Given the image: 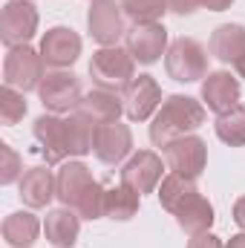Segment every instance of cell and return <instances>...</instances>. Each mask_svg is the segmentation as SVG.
<instances>
[{"label": "cell", "mask_w": 245, "mask_h": 248, "mask_svg": "<svg viewBox=\"0 0 245 248\" xmlns=\"http://www.w3.org/2000/svg\"><path fill=\"white\" fill-rule=\"evenodd\" d=\"M41 153L46 159V165H61L66 159H81L92 150V139H95V124L78 113H69V119L61 116H38L32 127Z\"/></svg>", "instance_id": "1"}, {"label": "cell", "mask_w": 245, "mask_h": 248, "mask_svg": "<svg viewBox=\"0 0 245 248\" xmlns=\"http://www.w3.org/2000/svg\"><path fill=\"white\" fill-rule=\"evenodd\" d=\"M159 202L168 214L176 217L184 234H205L214 225V205L196 187V179H184L179 173H168L159 185Z\"/></svg>", "instance_id": "2"}, {"label": "cell", "mask_w": 245, "mask_h": 248, "mask_svg": "<svg viewBox=\"0 0 245 248\" xmlns=\"http://www.w3.org/2000/svg\"><path fill=\"white\" fill-rule=\"evenodd\" d=\"M58 199H61L63 208H72L81 219H101L104 217V187L101 182L92 176V170L78 162V159H69L63 162L58 176Z\"/></svg>", "instance_id": "3"}, {"label": "cell", "mask_w": 245, "mask_h": 248, "mask_svg": "<svg viewBox=\"0 0 245 248\" xmlns=\"http://www.w3.org/2000/svg\"><path fill=\"white\" fill-rule=\"evenodd\" d=\"M208 119V110L202 101H196L193 95H168L162 101V107L156 110L153 124H150V141L156 147H165L168 141L187 136L193 130H199Z\"/></svg>", "instance_id": "4"}, {"label": "cell", "mask_w": 245, "mask_h": 248, "mask_svg": "<svg viewBox=\"0 0 245 248\" xmlns=\"http://www.w3.org/2000/svg\"><path fill=\"white\" fill-rule=\"evenodd\" d=\"M90 75L95 87L124 93L136 78V58L130 55L127 46H101L90 58Z\"/></svg>", "instance_id": "5"}, {"label": "cell", "mask_w": 245, "mask_h": 248, "mask_svg": "<svg viewBox=\"0 0 245 248\" xmlns=\"http://www.w3.org/2000/svg\"><path fill=\"white\" fill-rule=\"evenodd\" d=\"M44 58L41 49H32L29 44L23 46H12L3 58V84L15 87L20 93H32L41 87L44 81Z\"/></svg>", "instance_id": "6"}, {"label": "cell", "mask_w": 245, "mask_h": 248, "mask_svg": "<svg viewBox=\"0 0 245 248\" xmlns=\"http://www.w3.org/2000/svg\"><path fill=\"white\" fill-rule=\"evenodd\" d=\"M165 69L173 81L179 84H193L208 75V52L196 38H176L168 46L165 55Z\"/></svg>", "instance_id": "7"}, {"label": "cell", "mask_w": 245, "mask_h": 248, "mask_svg": "<svg viewBox=\"0 0 245 248\" xmlns=\"http://www.w3.org/2000/svg\"><path fill=\"white\" fill-rule=\"evenodd\" d=\"M165 153V165L170 173H179L184 179H199L205 165H208V144L205 139L187 133V136H179L173 141H168L162 147Z\"/></svg>", "instance_id": "8"}, {"label": "cell", "mask_w": 245, "mask_h": 248, "mask_svg": "<svg viewBox=\"0 0 245 248\" xmlns=\"http://www.w3.org/2000/svg\"><path fill=\"white\" fill-rule=\"evenodd\" d=\"M38 23H41V15L32 0H9L0 12V41L9 49L23 46L35 38Z\"/></svg>", "instance_id": "9"}, {"label": "cell", "mask_w": 245, "mask_h": 248, "mask_svg": "<svg viewBox=\"0 0 245 248\" xmlns=\"http://www.w3.org/2000/svg\"><path fill=\"white\" fill-rule=\"evenodd\" d=\"M38 95H41V104L61 116V113H75L84 93H81V81L78 75L66 72V69H55V72H46V78L41 81L38 87Z\"/></svg>", "instance_id": "10"}, {"label": "cell", "mask_w": 245, "mask_h": 248, "mask_svg": "<svg viewBox=\"0 0 245 248\" xmlns=\"http://www.w3.org/2000/svg\"><path fill=\"white\" fill-rule=\"evenodd\" d=\"M87 29L92 41L101 46H119L127 29H124V9L116 0H92L87 12Z\"/></svg>", "instance_id": "11"}, {"label": "cell", "mask_w": 245, "mask_h": 248, "mask_svg": "<svg viewBox=\"0 0 245 248\" xmlns=\"http://www.w3.org/2000/svg\"><path fill=\"white\" fill-rule=\"evenodd\" d=\"M124 46L138 63L150 66L168 55V29L165 23H133L124 35Z\"/></svg>", "instance_id": "12"}, {"label": "cell", "mask_w": 245, "mask_h": 248, "mask_svg": "<svg viewBox=\"0 0 245 248\" xmlns=\"http://www.w3.org/2000/svg\"><path fill=\"white\" fill-rule=\"evenodd\" d=\"M124 113L130 122H147L162 107V87L153 75H138L124 90Z\"/></svg>", "instance_id": "13"}, {"label": "cell", "mask_w": 245, "mask_h": 248, "mask_svg": "<svg viewBox=\"0 0 245 248\" xmlns=\"http://www.w3.org/2000/svg\"><path fill=\"white\" fill-rule=\"evenodd\" d=\"M133 150V130L122 122H107L95 127L92 153L104 165H122Z\"/></svg>", "instance_id": "14"}, {"label": "cell", "mask_w": 245, "mask_h": 248, "mask_svg": "<svg viewBox=\"0 0 245 248\" xmlns=\"http://www.w3.org/2000/svg\"><path fill=\"white\" fill-rule=\"evenodd\" d=\"M162 156L153 150H138L133 153L122 168V182L127 187H133L136 193H153L156 185L162 182Z\"/></svg>", "instance_id": "15"}, {"label": "cell", "mask_w": 245, "mask_h": 248, "mask_svg": "<svg viewBox=\"0 0 245 248\" xmlns=\"http://www.w3.org/2000/svg\"><path fill=\"white\" fill-rule=\"evenodd\" d=\"M240 95H243L240 81H237L228 69L208 72L205 81H202V104H205L211 113H216V116H222V113L240 107Z\"/></svg>", "instance_id": "16"}, {"label": "cell", "mask_w": 245, "mask_h": 248, "mask_svg": "<svg viewBox=\"0 0 245 248\" xmlns=\"http://www.w3.org/2000/svg\"><path fill=\"white\" fill-rule=\"evenodd\" d=\"M81 55V38L78 32H72L69 26H52L44 32L41 38V58L46 66L55 69H66L78 61Z\"/></svg>", "instance_id": "17"}, {"label": "cell", "mask_w": 245, "mask_h": 248, "mask_svg": "<svg viewBox=\"0 0 245 248\" xmlns=\"http://www.w3.org/2000/svg\"><path fill=\"white\" fill-rule=\"evenodd\" d=\"M75 113L84 116V119H90L95 127H98V124H107V122H119L122 113H124V98L119 93H113V90L95 87V90H90V93L81 98V104H78Z\"/></svg>", "instance_id": "18"}, {"label": "cell", "mask_w": 245, "mask_h": 248, "mask_svg": "<svg viewBox=\"0 0 245 248\" xmlns=\"http://www.w3.org/2000/svg\"><path fill=\"white\" fill-rule=\"evenodd\" d=\"M52 196H58V182L49 168L38 165L20 176V199L29 208H46L52 202Z\"/></svg>", "instance_id": "19"}, {"label": "cell", "mask_w": 245, "mask_h": 248, "mask_svg": "<svg viewBox=\"0 0 245 248\" xmlns=\"http://www.w3.org/2000/svg\"><path fill=\"white\" fill-rule=\"evenodd\" d=\"M44 234L55 248H72L81 234V217L72 208H52V211H46Z\"/></svg>", "instance_id": "20"}, {"label": "cell", "mask_w": 245, "mask_h": 248, "mask_svg": "<svg viewBox=\"0 0 245 248\" xmlns=\"http://www.w3.org/2000/svg\"><path fill=\"white\" fill-rule=\"evenodd\" d=\"M208 49L216 61L222 63H237L245 55V26L243 23H222L214 29Z\"/></svg>", "instance_id": "21"}, {"label": "cell", "mask_w": 245, "mask_h": 248, "mask_svg": "<svg viewBox=\"0 0 245 248\" xmlns=\"http://www.w3.org/2000/svg\"><path fill=\"white\" fill-rule=\"evenodd\" d=\"M41 234V222L29 211H15L3 219V240L12 248H29Z\"/></svg>", "instance_id": "22"}, {"label": "cell", "mask_w": 245, "mask_h": 248, "mask_svg": "<svg viewBox=\"0 0 245 248\" xmlns=\"http://www.w3.org/2000/svg\"><path fill=\"white\" fill-rule=\"evenodd\" d=\"M138 202H141V193H136L124 182L116 187H107V193H104V217L127 222V219H133L138 214Z\"/></svg>", "instance_id": "23"}, {"label": "cell", "mask_w": 245, "mask_h": 248, "mask_svg": "<svg viewBox=\"0 0 245 248\" xmlns=\"http://www.w3.org/2000/svg\"><path fill=\"white\" fill-rule=\"evenodd\" d=\"M216 139L225 141L228 147H243L245 144V107H234L222 116H216Z\"/></svg>", "instance_id": "24"}, {"label": "cell", "mask_w": 245, "mask_h": 248, "mask_svg": "<svg viewBox=\"0 0 245 248\" xmlns=\"http://www.w3.org/2000/svg\"><path fill=\"white\" fill-rule=\"evenodd\" d=\"M122 9L133 23H162L170 12L168 0H122Z\"/></svg>", "instance_id": "25"}, {"label": "cell", "mask_w": 245, "mask_h": 248, "mask_svg": "<svg viewBox=\"0 0 245 248\" xmlns=\"http://www.w3.org/2000/svg\"><path fill=\"white\" fill-rule=\"evenodd\" d=\"M23 95H26V93H20V90L3 84V90H0V122L6 124V127L17 124L26 116V98H23Z\"/></svg>", "instance_id": "26"}, {"label": "cell", "mask_w": 245, "mask_h": 248, "mask_svg": "<svg viewBox=\"0 0 245 248\" xmlns=\"http://www.w3.org/2000/svg\"><path fill=\"white\" fill-rule=\"evenodd\" d=\"M0 159H3V165H0V185L17 182V179L23 176V162H20V156H17L6 141L0 144Z\"/></svg>", "instance_id": "27"}, {"label": "cell", "mask_w": 245, "mask_h": 248, "mask_svg": "<svg viewBox=\"0 0 245 248\" xmlns=\"http://www.w3.org/2000/svg\"><path fill=\"white\" fill-rule=\"evenodd\" d=\"M187 248H225V243H222L216 234L205 231V234H193V237L187 240Z\"/></svg>", "instance_id": "28"}, {"label": "cell", "mask_w": 245, "mask_h": 248, "mask_svg": "<svg viewBox=\"0 0 245 248\" xmlns=\"http://www.w3.org/2000/svg\"><path fill=\"white\" fill-rule=\"evenodd\" d=\"M168 6H170V12H176V15H193L202 3H199V0H168Z\"/></svg>", "instance_id": "29"}, {"label": "cell", "mask_w": 245, "mask_h": 248, "mask_svg": "<svg viewBox=\"0 0 245 248\" xmlns=\"http://www.w3.org/2000/svg\"><path fill=\"white\" fill-rule=\"evenodd\" d=\"M234 222L245 231V196H240V199L234 202Z\"/></svg>", "instance_id": "30"}, {"label": "cell", "mask_w": 245, "mask_h": 248, "mask_svg": "<svg viewBox=\"0 0 245 248\" xmlns=\"http://www.w3.org/2000/svg\"><path fill=\"white\" fill-rule=\"evenodd\" d=\"M205 9H211V12H225V9H231V3L234 0H199Z\"/></svg>", "instance_id": "31"}, {"label": "cell", "mask_w": 245, "mask_h": 248, "mask_svg": "<svg viewBox=\"0 0 245 248\" xmlns=\"http://www.w3.org/2000/svg\"><path fill=\"white\" fill-rule=\"evenodd\" d=\"M225 248H245V231L243 234H234V237L225 243Z\"/></svg>", "instance_id": "32"}, {"label": "cell", "mask_w": 245, "mask_h": 248, "mask_svg": "<svg viewBox=\"0 0 245 248\" xmlns=\"http://www.w3.org/2000/svg\"><path fill=\"white\" fill-rule=\"evenodd\" d=\"M234 66H237V72H240V78H245V55H243V58H240L237 63H234Z\"/></svg>", "instance_id": "33"}]
</instances>
